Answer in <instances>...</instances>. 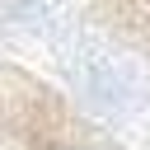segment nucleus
<instances>
[{"mask_svg": "<svg viewBox=\"0 0 150 150\" xmlns=\"http://www.w3.org/2000/svg\"><path fill=\"white\" fill-rule=\"evenodd\" d=\"M112 9H117V19L131 28V38L150 52V0H112Z\"/></svg>", "mask_w": 150, "mask_h": 150, "instance_id": "f257e3e1", "label": "nucleus"}]
</instances>
